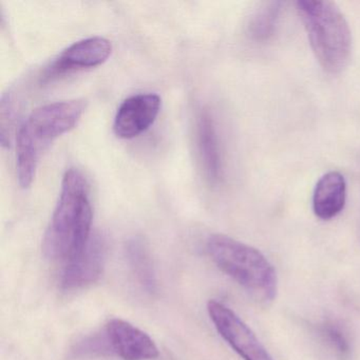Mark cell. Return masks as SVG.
<instances>
[{
  "mask_svg": "<svg viewBox=\"0 0 360 360\" xmlns=\"http://www.w3.org/2000/svg\"><path fill=\"white\" fill-rule=\"evenodd\" d=\"M92 210L89 186L84 174L75 168L63 178L60 198L46 231L43 252L52 260H72L91 239Z\"/></svg>",
  "mask_w": 360,
  "mask_h": 360,
  "instance_id": "cell-1",
  "label": "cell"
},
{
  "mask_svg": "<svg viewBox=\"0 0 360 360\" xmlns=\"http://www.w3.org/2000/svg\"><path fill=\"white\" fill-rule=\"evenodd\" d=\"M85 109V101H63L44 105L27 117L16 136V168L22 188L32 184L44 151L77 125Z\"/></svg>",
  "mask_w": 360,
  "mask_h": 360,
  "instance_id": "cell-2",
  "label": "cell"
},
{
  "mask_svg": "<svg viewBox=\"0 0 360 360\" xmlns=\"http://www.w3.org/2000/svg\"><path fill=\"white\" fill-rule=\"evenodd\" d=\"M207 252L219 269L263 303L278 292L275 269L264 255L248 244L225 235L210 236Z\"/></svg>",
  "mask_w": 360,
  "mask_h": 360,
  "instance_id": "cell-3",
  "label": "cell"
},
{
  "mask_svg": "<svg viewBox=\"0 0 360 360\" xmlns=\"http://www.w3.org/2000/svg\"><path fill=\"white\" fill-rule=\"evenodd\" d=\"M297 9L322 68L330 73L340 72L349 62L352 49L351 30L342 12L328 0H301Z\"/></svg>",
  "mask_w": 360,
  "mask_h": 360,
  "instance_id": "cell-4",
  "label": "cell"
},
{
  "mask_svg": "<svg viewBox=\"0 0 360 360\" xmlns=\"http://www.w3.org/2000/svg\"><path fill=\"white\" fill-rule=\"evenodd\" d=\"M207 311L214 328L243 360H274L243 320L223 303L210 300Z\"/></svg>",
  "mask_w": 360,
  "mask_h": 360,
  "instance_id": "cell-5",
  "label": "cell"
},
{
  "mask_svg": "<svg viewBox=\"0 0 360 360\" xmlns=\"http://www.w3.org/2000/svg\"><path fill=\"white\" fill-rule=\"evenodd\" d=\"M112 45L102 37H88L69 46L46 69L44 82H49L60 75L79 69L101 66L110 58Z\"/></svg>",
  "mask_w": 360,
  "mask_h": 360,
  "instance_id": "cell-6",
  "label": "cell"
},
{
  "mask_svg": "<svg viewBox=\"0 0 360 360\" xmlns=\"http://www.w3.org/2000/svg\"><path fill=\"white\" fill-rule=\"evenodd\" d=\"M161 105V98L155 94H136L124 101L113 122L115 136L130 140L144 134L157 120Z\"/></svg>",
  "mask_w": 360,
  "mask_h": 360,
  "instance_id": "cell-7",
  "label": "cell"
},
{
  "mask_svg": "<svg viewBox=\"0 0 360 360\" xmlns=\"http://www.w3.org/2000/svg\"><path fill=\"white\" fill-rule=\"evenodd\" d=\"M104 332L113 355L123 360H153L159 357V349L153 339L126 320H109Z\"/></svg>",
  "mask_w": 360,
  "mask_h": 360,
  "instance_id": "cell-8",
  "label": "cell"
},
{
  "mask_svg": "<svg viewBox=\"0 0 360 360\" xmlns=\"http://www.w3.org/2000/svg\"><path fill=\"white\" fill-rule=\"evenodd\" d=\"M107 246L104 238L92 236L83 252L66 263L60 276V286L65 290H81L96 283L106 263Z\"/></svg>",
  "mask_w": 360,
  "mask_h": 360,
  "instance_id": "cell-9",
  "label": "cell"
},
{
  "mask_svg": "<svg viewBox=\"0 0 360 360\" xmlns=\"http://www.w3.org/2000/svg\"><path fill=\"white\" fill-rule=\"evenodd\" d=\"M198 151L202 168L210 184H218L222 178V157L218 134L212 115L204 111L198 120Z\"/></svg>",
  "mask_w": 360,
  "mask_h": 360,
  "instance_id": "cell-10",
  "label": "cell"
},
{
  "mask_svg": "<svg viewBox=\"0 0 360 360\" xmlns=\"http://www.w3.org/2000/svg\"><path fill=\"white\" fill-rule=\"evenodd\" d=\"M347 183L345 176L337 172L323 174L316 184L313 195V210L321 220H330L338 216L345 205Z\"/></svg>",
  "mask_w": 360,
  "mask_h": 360,
  "instance_id": "cell-11",
  "label": "cell"
},
{
  "mask_svg": "<svg viewBox=\"0 0 360 360\" xmlns=\"http://www.w3.org/2000/svg\"><path fill=\"white\" fill-rule=\"evenodd\" d=\"M125 252L130 271L143 290L149 294L157 292V274L146 243L140 238L130 239L126 244Z\"/></svg>",
  "mask_w": 360,
  "mask_h": 360,
  "instance_id": "cell-12",
  "label": "cell"
},
{
  "mask_svg": "<svg viewBox=\"0 0 360 360\" xmlns=\"http://www.w3.org/2000/svg\"><path fill=\"white\" fill-rule=\"evenodd\" d=\"M282 4L279 1H271L265 3L255 12L250 18V34L256 41H266L274 34L278 20H279L280 11Z\"/></svg>",
  "mask_w": 360,
  "mask_h": 360,
  "instance_id": "cell-13",
  "label": "cell"
},
{
  "mask_svg": "<svg viewBox=\"0 0 360 360\" xmlns=\"http://www.w3.org/2000/svg\"><path fill=\"white\" fill-rule=\"evenodd\" d=\"M318 334L322 342L335 354L338 359L349 360L352 347L345 328L335 321H324L318 326Z\"/></svg>",
  "mask_w": 360,
  "mask_h": 360,
  "instance_id": "cell-14",
  "label": "cell"
},
{
  "mask_svg": "<svg viewBox=\"0 0 360 360\" xmlns=\"http://www.w3.org/2000/svg\"><path fill=\"white\" fill-rule=\"evenodd\" d=\"M75 357H96L113 355L105 332L86 337L77 343L72 349Z\"/></svg>",
  "mask_w": 360,
  "mask_h": 360,
  "instance_id": "cell-15",
  "label": "cell"
}]
</instances>
